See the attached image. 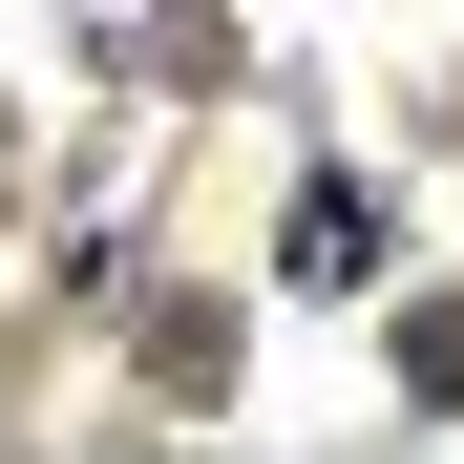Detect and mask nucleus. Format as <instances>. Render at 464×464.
I'll return each mask as SVG.
<instances>
[]
</instances>
